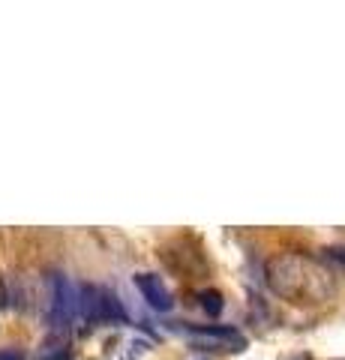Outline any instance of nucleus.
<instances>
[{"instance_id":"nucleus-1","label":"nucleus","mask_w":345,"mask_h":360,"mask_svg":"<svg viewBox=\"0 0 345 360\" xmlns=\"http://www.w3.org/2000/svg\"><path fill=\"white\" fill-rule=\"evenodd\" d=\"M267 283L292 303H321L330 297V274L300 255H280L267 264Z\"/></svg>"},{"instance_id":"nucleus-2","label":"nucleus","mask_w":345,"mask_h":360,"mask_svg":"<svg viewBox=\"0 0 345 360\" xmlns=\"http://www.w3.org/2000/svg\"><path fill=\"white\" fill-rule=\"evenodd\" d=\"M79 312L87 324H126V312L120 300L108 288L82 285L79 288Z\"/></svg>"},{"instance_id":"nucleus-3","label":"nucleus","mask_w":345,"mask_h":360,"mask_svg":"<svg viewBox=\"0 0 345 360\" xmlns=\"http://www.w3.org/2000/svg\"><path fill=\"white\" fill-rule=\"evenodd\" d=\"M51 300H48V321L54 330H66L79 315V288L60 274L48 276Z\"/></svg>"},{"instance_id":"nucleus-4","label":"nucleus","mask_w":345,"mask_h":360,"mask_svg":"<svg viewBox=\"0 0 345 360\" xmlns=\"http://www.w3.org/2000/svg\"><path fill=\"white\" fill-rule=\"evenodd\" d=\"M183 330L193 333V336H204V340H216L222 348L231 345V352H243V348H247V336L235 328H219V324H207V328L204 324H183Z\"/></svg>"},{"instance_id":"nucleus-5","label":"nucleus","mask_w":345,"mask_h":360,"mask_svg":"<svg viewBox=\"0 0 345 360\" xmlns=\"http://www.w3.org/2000/svg\"><path fill=\"white\" fill-rule=\"evenodd\" d=\"M136 285L138 291L144 295V300L150 303L153 309H160V312H169L174 307V300L169 295V288L162 285V279L157 274H136Z\"/></svg>"},{"instance_id":"nucleus-6","label":"nucleus","mask_w":345,"mask_h":360,"mask_svg":"<svg viewBox=\"0 0 345 360\" xmlns=\"http://www.w3.org/2000/svg\"><path fill=\"white\" fill-rule=\"evenodd\" d=\"M33 360H72V345L63 333H51L48 340L37 348Z\"/></svg>"},{"instance_id":"nucleus-7","label":"nucleus","mask_w":345,"mask_h":360,"mask_svg":"<svg viewBox=\"0 0 345 360\" xmlns=\"http://www.w3.org/2000/svg\"><path fill=\"white\" fill-rule=\"evenodd\" d=\"M198 300H202V309L207 312V315H216L226 309V300H222V295L219 291H214V288H207V291H202V295H198Z\"/></svg>"},{"instance_id":"nucleus-8","label":"nucleus","mask_w":345,"mask_h":360,"mask_svg":"<svg viewBox=\"0 0 345 360\" xmlns=\"http://www.w3.org/2000/svg\"><path fill=\"white\" fill-rule=\"evenodd\" d=\"M0 360H25L18 348H0Z\"/></svg>"},{"instance_id":"nucleus-9","label":"nucleus","mask_w":345,"mask_h":360,"mask_svg":"<svg viewBox=\"0 0 345 360\" xmlns=\"http://www.w3.org/2000/svg\"><path fill=\"white\" fill-rule=\"evenodd\" d=\"M6 303H9V297H6V285H4V283H0V309H4V307H6Z\"/></svg>"}]
</instances>
